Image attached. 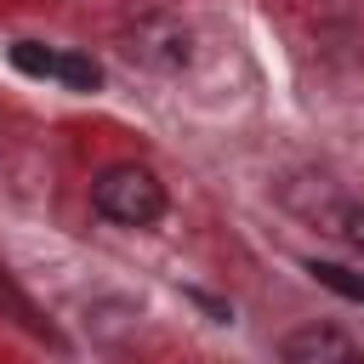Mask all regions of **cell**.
Masks as SVG:
<instances>
[{
	"label": "cell",
	"mask_w": 364,
	"mask_h": 364,
	"mask_svg": "<svg viewBox=\"0 0 364 364\" xmlns=\"http://www.w3.org/2000/svg\"><path fill=\"white\" fill-rule=\"evenodd\" d=\"M341 233H347L353 250H364V205H347L341 210Z\"/></svg>",
	"instance_id": "9c48e42d"
},
{
	"label": "cell",
	"mask_w": 364,
	"mask_h": 364,
	"mask_svg": "<svg viewBox=\"0 0 364 364\" xmlns=\"http://www.w3.org/2000/svg\"><path fill=\"white\" fill-rule=\"evenodd\" d=\"M165 182L148 165H108L91 182V210L114 228H154L165 216Z\"/></svg>",
	"instance_id": "6da1fadb"
},
{
	"label": "cell",
	"mask_w": 364,
	"mask_h": 364,
	"mask_svg": "<svg viewBox=\"0 0 364 364\" xmlns=\"http://www.w3.org/2000/svg\"><path fill=\"white\" fill-rule=\"evenodd\" d=\"M307 273H313L318 284H330L336 296H347V301H364V279H353L347 267H336V262H307Z\"/></svg>",
	"instance_id": "52a82bcc"
},
{
	"label": "cell",
	"mask_w": 364,
	"mask_h": 364,
	"mask_svg": "<svg viewBox=\"0 0 364 364\" xmlns=\"http://www.w3.org/2000/svg\"><path fill=\"white\" fill-rule=\"evenodd\" d=\"M0 318H17V324H23L28 336H40V341L63 347V336H57V330H51V324H46V318L34 313V301H28V296H23L17 284H11V273H6V267H0Z\"/></svg>",
	"instance_id": "277c9868"
},
{
	"label": "cell",
	"mask_w": 364,
	"mask_h": 364,
	"mask_svg": "<svg viewBox=\"0 0 364 364\" xmlns=\"http://www.w3.org/2000/svg\"><path fill=\"white\" fill-rule=\"evenodd\" d=\"M364 347L353 341V336H341V330H330V324H307V330H290L284 341H279V358H290V364H318V358H358Z\"/></svg>",
	"instance_id": "3957f363"
},
{
	"label": "cell",
	"mask_w": 364,
	"mask_h": 364,
	"mask_svg": "<svg viewBox=\"0 0 364 364\" xmlns=\"http://www.w3.org/2000/svg\"><path fill=\"white\" fill-rule=\"evenodd\" d=\"M125 57L136 68H148V74H182L193 63V34H188L182 17L154 11V17H136L125 28Z\"/></svg>",
	"instance_id": "7a4b0ae2"
},
{
	"label": "cell",
	"mask_w": 364,
	"mask_h": 364,
	"mask_svg": "<svg viewBox=\"0 0 364 364\" xmlns=\"http://www.w3.org/2000/svg\"><path fill=\"white\" fill-rule=\"evenodd\" d=\"M11 68L28 74V80H51L57 74V51H46L40 40H17L11 46Z\"/></svg>",
	"instance_id": "8992f818"
},
{
	"label": "cell",
	"mask_w": 364,
	"mask_h": 364,
	"mask_svg": "<svg viewBox=\"0 0 364 364\" xmlns=\"http://www.w3.org/2000/svg\"><path fill=\"white\" fill-rule=\"evenodd\" d=\"M51 80H63L68 91H97L102 85V68H97V57H85V51H57V74Z\"/></svg>",
	"instance_id": "5b68a950"
},
{
	"label": "cell",
	"mask_w": 364,
	"mask_h": 364,
	"mask_svg": "<svg viewBox=\"0 0 364 364\" xmlns=\"http://www.w3.org/2000/svg\"><path fill=\"white\" fill-rule=\"evenodd\" d=\"M182 296H188L193 307H205V313H210V324H228V318H233V307H228V301H216V296H205V290H182Z\"/></svg>",
	"instance_id": "ba28073f"
}]
</instances>
